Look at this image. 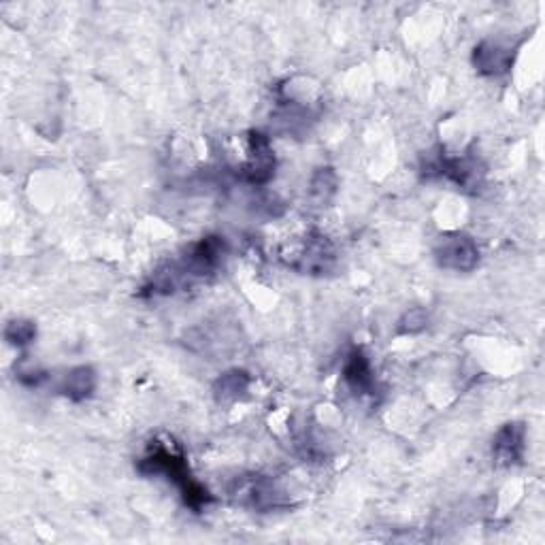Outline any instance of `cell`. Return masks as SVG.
<instances>
[{"mask_svg":"<svg viewBox=\"0 0 545 545\" xmlns=\"http://www.w3.org/2000/svg\"><path fill=\"white\" fill-rule=\"evenodd\" d=\"M277 160L271 147L269 137H264L262 132H252L247 137V156L239 164V179L247 186H267L275 177Z\"/></svg>","mask_w":545,"mask_h":545,"instance_id":"cell-3","label":"cell"},{"mask_svg":"<svg viewBox=\"0 0 545 545\" xmlns=\"http://www.w3.org/2000/svg\"><path fill=\"white\" fill-rule=\"evenodd\" d=\"M343 382L350 388L352 394L360 396V399H367V396H375L377 382H375V371L371 367L369 356L360 348H354L348 358H345L343 365Z\"/></svg>","mask_w":545,"mask_h":545,"instance_id":"cell-8","label":"cell"},{"mask_svg":"<svg viewBox=\"0 0 545 545\" xmlns=\"http://www.w3.org/2000/svg\"><path fill=\"white\" fill-rule=\"evenodd\" d=\"M250 388V375L245 371H228L224 373L213 392H216V399L220 403H230V401H239L241 396Z\"/></svg>","mask_w":545,"mask_h":545,"instance_id":"cell-10","label":"cell"},{"mask_svg":"<svg viewBox=\"0 0 545 545\" xmlns=\"http://www.w3.org/2000/svg\"><path fill=\"white\" fill-rule=\"evenodd\" d=\"M294 271L311 273V275H324L335 264V250L330 241L320 233H309L299 250H292V258L288 260Z\"/></svg>","mask_w":545,"mask_h":545,"instance_id":"cell-5","label":"cell"},{"mask_svg":"<svg viewBox=\"0 0 545 545\" xmlns=\"http://www.w3.org/2000/svg\"><path fill=\"white\" fill-rule=\"evenodd\" d=\"M335 192H337V175L333 169L322 167L313 173L311 184H309V196L313 203L324 207L326 203H330V198L335 196Z\"/></svg>","mask_w":545,"mask_h":545,"instance_id":"cell-11","label":"cell"},{"mask_svg":"<svg viewBox=\"0 0 545 545\" xmlns=\"http://www.w3.org/2000/svg\"><path fill=\"white\" fill-rule=\"evenodd\" d=\"M526 452V428L520 422H509L494 437L492 456L497 467L520 465Z\"/></svg>","mask_w":545,"mask_h":545,"instance_id":"cell-7","label":"cell"},{"mask_svg":"<svg viewBox=\"0 0 545 545\" xmlns=\"http://www.w3.org/2000/svg\"><path fill=\"white\" fill-rule=\"evenodd\" d=\"M96 390V373L92 367H77L64 377L60 392L75 403L90 399Z\"/></svg>","mask_w":545,"mask_h":545,"instance_id":"cell-9","label":"cell"},{"mask_svg":"<svg viewBox=\"0 0 545 545\" xmlns=\"http://www.w3.org/2000/svg\"><path fill=\"white\" fill-rule=\"evenodd\" d=\"M516 60V45L499 41V39H486L473 49V66L477 73L486 77H499L505 75Z\"/></svg>","mask_w":545,"mask_h":545,"instance_id":"cell-6","label":"cell"},{"mask_svg":"<svg viewBox=\"0 0 545 545\" xmlns=\"http://www.w3.org/2000/svg\"><path fill=\"white\" fill-rule=\"evenodd\" d=\"M137 469L143 475L167 477L169 482H173L179 488L181 497H184V503L194 511H201L203 507L213 503V494L201 482L194 480L184 454L177 450V445L171 443V439H167L164 443L154 441L150 445V450H147V454L139 460Z\"/></svg>","mask_w":545,"mask_h":545,"instance_id":"cell-1","label":"cell"},{"mask_svg":"<svg viewBox=\"0 0 545 545\" xmlns=\"http://www.w3.org/2000/svg\"><path fill=\"white\" fill-rule=\"evenodd\" d=\"M426 175H437L452 181L462 190H480L486 177V167L482 160L475 154H462V156H445L439 154L433 160L426 162Z\"/></svg>","mask_w":545,"mask_h":545,"instance_id":"cell-2","label":"cell"},{"mask_svg":"<svg viewBox=\"0 0 545 545\" xmlns=\"http://www.w3.org/2000/svg\"><path fill=\"white\" fill-rule=\"evenodd\" d=\"M37 337V326L30 320H13L5 328L7 343L15 345V348H26Z\"/></svg>","mask_w":545,"mask_h":545,"instance_id":"cell-12","label":"cell"},{"mask_svg":"<svg viewBox=\"0 0 545 545\" xmlns=\"http://www.w3.org/2000/svg\"><path fill=\"white\" fill-rule=\"evenodd\" d=\"M435 258L441 269L456 273H471L480 264V247L465 233H452L439 239Z\"/></svg>","mask_w":545,"mask_h":545,"instance_id":"cell-4","label":"cell"},{"mask_svg":"<svg viewBox=\"0 0 545 545\" xmlns=\"http://www.w3.org/2000/svg\"><path fill=\"white\" fill-rule=\"evenodd\" d=\"M426 326H428V313L424 309H411L401 318L396 333H399V335H416V333H422Z\"/></svg>","mask_w":545,"mask_h":545,"instance_id":"cell-13","label":"cell"}]
</instances>
